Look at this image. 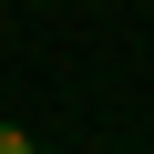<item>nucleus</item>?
I'll return each mask as SVG.
<instances>
[{
  "label": "nucleus",
  "instance_id": "1",
  "mask_svg": "<svg viewBox=\"0 0 154 154\" xmlns=\"http://www.w3.org/2000/svg\"><path fill=\"white\" fill-rule=\"evenodd\" d=\"M0 154H41V144H31V134H21V123H0Z\"/></svg>",
  "mask_w": 154,
  "mask_h": 154
}]
</instances>
